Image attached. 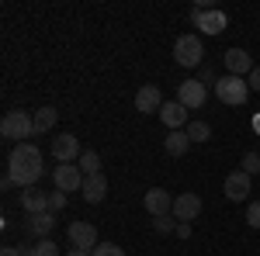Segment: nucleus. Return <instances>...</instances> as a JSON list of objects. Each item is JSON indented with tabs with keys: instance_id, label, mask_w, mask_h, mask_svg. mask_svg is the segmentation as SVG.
Segmentation results:
<instances>
[{
	"instance_id": "dca6fc26",
	"label": "nucleus",
	"mask_w": 260,
	"mask_h": 256,
	"mask_svg": "<svg viewBox=\"0 0 260 256\" xmlns=\"http://www.w3.org/2000/svg\"><path fill=\"white\" fill-rule=\"evenodd\" d=\"M246 194H250V173H243V170L229 173L225 177V197L229 201H243Z\"/></svg>"
},
{
	"instance_id": "cd10ccee",
	"label": "nucleus",
	"mask_w": 260,
	"mask_h": 256,
	"mask_svg": "<svg viewBox=\"0 0 260 256\" xmlns=\"http://www.w3.org/2000/svg\"><path fill=\"white\" fill-rule=\"evenodd\" d=\"M62 208H66V194H62V191H52V194H49V211L56 215Z\"/></svg>"
},
{
	"instance_id": "39448f33",
	"label": "nucleus",
	"mask_w": 260,
	"mask_h": 256,
	"mask_svg": "<svg viewBox=\"0 0 260 256\" xmlns=\"http://www.w3.org/2000/svg\"><path fill=\"white\" fill-rule=\"evenodd\" d=\"M201 56H205V45H201L198 35H180L174 42V59L187 69H201Z\"/></svg>"
},
{
	"instance_id": "72a5a7b5",
	"label": "nucleus",
	"mask_w": 260,
	"mask_h": 256,
	"mask_svg": "<svg viewBox=\"0 0 260 256\" xmlns=\"http://www.w3.org/2000/svg\"><path fill=\"white\" fill-rule=\"evenodd\" d=\"M253 132H260V115H257V118H253Z\"/></svg>"
},
{
	"instance_id": "6ab92c4d",
	"label": "nucleus",
	"mask_w": 260,
	"mask_h": 256,
	"mask_svg": "<svg viewBox=\"0 0 260 256\" xmlns=\"http://www.w3.org/2000/svg\"><path fill=\"white\" fill-rule=\"evenodd\" d=\"M187 145H191L187 132H170V135L163 138V149H167V156H184V153H187Z\"/></svg>"
},
{
	"instance_id": "bb28decb",
	"label": "nucleus",
	"mask_w": 260,
	"mask_h": 256,
	"mask_svg": "<svg viewBox=\"0 0 260 256\" xmlns=\"http://www.w3.org/2000/svg\"><path fill=\"white\" fill-rule=\"evenodd\" d=\"M246 225H250V229H260V201H250V208H246Z\"/></svg>"
},
{
	"instance_id": "5701e85b",
	"label": "nucleus",
	"mask_w": 260,
	"mask_h": 256,
	"mask_svg": "<svg viewBox=\"0 0 260 256\" xmlns=\"http://www.w3.org/2000/svg\"><path fill=\"white\" fill-rule=\"evenodd\" d=\"M187 138H191V142H208V138H212L208 121H191V125H187Z\"/></svg>"
},
{
	"instance_id": "aec40b11",
	"label": "nucleus",
	"mask_w": 260,
	"mask_h": 256,
	"mask_svg": "<svg viewBox=\"0 0 260 256\" xmlns=\"http://www.w3.org/2000/svg\"><path fill=\"white\" fill-rule=\"evenodd\" d=\"M31 118H35V135H45V132L59 121V111H56V107H39Z\"/></svg>"
},
{
	"instance_id": "423d86ee",
	"label": "nucleus",
	"mask_w": 260,
	"mask_h": 256,
	"mask_svg": "<svg viewBox=\"0 0 260 256\" xmlns=\"http://www.w3.org/2000/svg\"><path fill=\"white\" fill-rule=\"evenodd\" d=\"M83 170L77 163H59L56 170H52V184H56V191L62 194H73V191H83Z\"/></svg>"
},
{
	"instance_id": "b1692460",
	"label": "nucleus",
	"mask_w": 260,
	"mask_h": 256,
	"mask_svg": "<svg viewBox=\"0 0 260 256\" xmlns=\"http://www.w3.org/2000/svg\"><path fill=\"white\" fill-rule=\"evenodd\" d=\"M153 229H156V232H160V236H170V232H177V218H174V215L153 218Z\"/></svg>"
},
{
	"instance_id": "c85d7f7f",
	"label": "nucleus",
	"mask_w": 260,
	"mask_h": 256,
	"mask_svg": "<svg viewBox=\"0 0 260 256\" xmlns=\"http://www.w3.org/2000/svg\"><path fill=\"white\" fill-rule=\"evenodd\" d=\"M246 83H250V90H257V94H260V66L250 73V77H246Z\"/></svg>"
},
{
	"instance_id": "2eb2a0df",
	"label": "nucleus",
	"mask_w": 260,
	"mask_h": 256,
	"mask_svg": "<svg viewBox=\"0 0 260 256\" xmlns=\"http://www.w3.org/2000/svg\"><path fill=\"white\" fill-rule=\"evenodd\" d=\"M21 208H24V215L49 211V194L39 191V187H24V191H21Z\"/></svg>"
},
{
	"instance_id": "473e14b6",
	"label": "nucleus",
	"mask_w": 260,
	"mask_h": 256,
	"mask_svg": "<svg viewBox=\"0 0 260 256\" xmlns=\"http://www.w3.org/2000/svg\"><path fill=\"white\" fill-rule=\"evenodd\" d=\"M66 256H90V253H87V249H70Z\"/></svg>"
},
{
	"instance_id": "ddd939ff",
	"label": "nucleus",
	"mask_w": 260,
	"mask_h": 256,
	"mask_svg": "<svg viewBox=\"0 0 260 256\" xmlns=\"http://www.w3.org/2000/svg\"><path fill=\"white\" fill-rule=\"evenodd\" d=\"M160 121L170 128V132H180L184 125H187V107L180 104V100H167L160 107Z\"/></svg>"
},
{
	"instance_id": "1a4fd4ad",
	"label": "nucleus",
	"mask_w": 260,
	"mask_h": 256,
	"mask_svg": "<svg viewBox=\"0 0 260 256\" xmlns=\"http://www.w3.org/2000/svg\"><path fill=\"white\" fill-rule=\"evenodd\" d=\"M142 204H146V211H149L153 218L174 215V194H170V191H163V187H153V191H146Z\"/></svg>"
},
{
	"instance_id": "0eeeda50",
	"label": "nucleus",
	"mask_w": 260,
	"mask_h": 256,
	"mask_svg": "<svg viewBox=\"0 0 260 256\" xmlns=\"http://www.w3.org/2000/svg\"><path fill=\"white\" fill-rule=\"evenodd\" d=\"M66 236H70V242H73V249H87V253H94V246L101 242L94 222H70Z\"/></svg>"
},
{
	"instance_id": "f03ea898",
	"label": "nucleus",
	"mask_w": 260,
	"mask_h": 256,
	"mask_svg": "<svg viewBox=\"0 0 260 256\" xmlns=\"http://www.w3.org/2000/svg\"><path fill=\"white\" fill-rule=\"evenodd\" d=\"M250 83H246V77H225L215 80V97L222 100V104H233V107H240V104H246L250 100Z\"/></svg>"
},
{
	"instance_id": "6e6552de",
	"label": "nucleus",
	"mask_w": 260,
	"mask_h": 256,
	"mask_svg": "<svg viewBox=\"0 0 260 256\" xmlns=\"http://www.w3.org/2000/svg\"><path fill=\"white\" fill-rule=\"evenodd\" d=\"M177 100L187 111H198V107H205V100H208V87L201 80H184L177 87Z\"/></svg>"
},
{
	"instance_id": "20e7f679",
	"label": "nucleus",
	"mask_w": 260,
	"mask_h": 256,
	"mask_svg": "<svg viewBox=\"0 0 260 256\" xmlns=\"http://www.w3.org/2000/svg\"><path fill=\"white\" fill-rule=\"evenodd\" d=\"M0 135L4 138H14L21 145V138H31L35 135V118L28 111H7L4 121H0Z\"/></svg>"
},
{
	"instance_id": "f257e3e1",
	"label": "nucleus",
	"mask_w": 260,
	"mask_h": 256,
	"mask_svg": "<svg viewBox=\"0 0 260 256\" xmlns=\"http://www.w3.org/2000/svg\"><path fill=\"white\" fill-rule=\"evenodd\" d=\"M7 173H11V180L18 184L21 191L24 187H35L42 180V153L31 145V142H21V145H14L11 149V156H7Z\"/></svg>"
},
{
	"instance_id": "393cba45",
	"label": "nucleus",
	"mask_w": 260,
	"mask_h": 256,
	"mask_svg": "<svg viewBox=\"0 0 260 256\" xmlns=\"http://www.w3.org/2000/svg\"><path fill=\"white\" fill-rule=\"evenodd\" d=\"M90 256H125V249H121L118 242H98Z\"/></svg>"
},
{
	"instance_id": "9d476101",
	"label": "nucleus",
	"mask_w": 260,
	"mask_h": 256,
	"mask_svg": "<svg viewBox=\"0 0 260 256\" xmlns=\"http://www.w3.org/2000/svg\"><path fill=\"white\" fill-rule=\"evenodd\" d=\"M52 156H56V163H77V159L83 156V149H80V138L77 135H56L52 138Z\"/></svg>"
},
{
	"instance_id": "9b49d317",
	"label": "nucleus",
	"mask_w": 260,
	"mask_h": 256,
	"mask_svg": "<svg viewBox=\"0 0 260 256\" xmlns=\"http://www.w3.org/2000/svg\"><path fill=\"white\" fill-rule=\"evenodd\" d=\"M225 69H229V77H250L257 66H253V56L246 49H229L225 52Z\"/></svg>"
},
{
	"instance_id": "412c9836",
	"label": "nucleus",
	"mask_w": 260,
	"mask_h": 256,
	"mask_svg": "<svg viewBox=\"0 0 260 256\" xmlns=\"http://www.w3.org/2000/svg\"><path fill=\"white\" fill-rule=\"evenodd\" d=\"M77 166L83 170V177H94V173H101V156L94 149H83V156L77 159Z\"/></svg>"
},
{
	"instance_id": "f8f14e48",
	"label": "nucleus",
	"mask_w": 260,
	"mask_h": 256,
	"mask_svg": "<svg viewBox=\"0 0 260 256\" xmlns=\"http://www.w3.org/2000/svg\"><path fill=\"white\" fill-rule=\"evenodd\" d=\"M201 215V197L198 194H177L174 197V218L177 222H194V218Z\"/></svg>"
},
{
	"instance_id": "7ed1b4c3",
	"label": "nucleus",
	"mask_w": 260,
	"mask_h": 256,
	"mask_svg": "<svg viewBox=\"0 0 260 256\" xmlns=\"http://www.w3.org/2000/svg\"><path fill=\"white\" fill-rule=\"evenodd\" d=\"M191 24H194V28H201L205 35H222L229 21H225V14H222L219 7H208V4L201 0V4H194V7H191Z\"/></svg>"
},
{
	"instance_id": "f3484780",
	"label": "nucleus",
	"mask_w": 260,
	"mask_h": 256,
	"mask_svg": "<svg viewBox=\"0 0 260 256\" xmlns=\"http://www.w3.org/2000/svg\"><path fill=\"white\" fill-rule=\"evenodd\" d=\"M83 201H90V204H101L104 201V194H108V180H104V173H94V177L83 180Z\"/></svg>"
},
{
	"instance_id": "4be33fe9",
	"label": "nucleus",
	"mask_w": 260,
	"mask_h": 256,
	"mask_svg": "<svg viewBox=\"0 0 260 256\" xmlns=\"http://www.w3.org/2000/svg\"><path fill=\"white\" fill-rule=\"evenodd\" d=\"M24 256H59V246L52 239H42L35 246H24Z\"/></svg>"
},
{
	"instance_id": "2f4dec72",
	"label": "nucleus",
	"mask_w": 260,
	"mask_h": 256,
	"mask_svg": "<svg viewBox=\"0 0 260 256\" xmlns=\"http://www.w3.org/2000/svg\"><path fill=\"white\" fill-rule=\"evenodd\" d=\"M212 80H215V73H212L208 66H201V83H212Z\"/></svg>"
},
{
	"instance_id": "7c9ffc66",
	"label": "nucleus",
	"mask_w": 260,
	"mask_h": 256,
	"mask_svg": "<svg viewBox=\"0 0 260 256\" xmlns=\"http://www.w3.org/2000/svg\"><path fill=\"white\" fill-rule=\"evenodd\" d=\"M0 256H24V246H4Z\"/></svg>"
},
{
	"instance_id": "a211bd4d",
	"label": "nucleus",
	"mask_w": 260,
	"mask_h": 256,
	"mask_svg": "<svg viewBox=\"0 0 260 256\" xmlns=\"http://www.w3.org/2000/svg\"><path fill=\"white\" fill-rule=\"evenodd\" d=\"M24 225H28V232L49 239V236H52V225H56V215H52V211H39V215H28Z\"/></svg>"
},
{
	"instance_id": "c756f323",
	"label": "nucleus",
	"mask_w": 260,
	"mask_h": 256,
	"mask_svg": "<svg viewBox=\"0 0 260 256\" xmlns=\"http://www.w3.org/2000/svg\"><path fill=\"white\" fill-rule=\"evenodd\" d=\"M174 236H180V239H191V222H177V232Z\"/></svg>"
},
{
	"instance_id": "a878e982",
	"label": "nucleus",
	"mask_w": 260,
	"mask_h": 256,
	"mask_svg": "<svg viewBox=\"0 0 260 256\" xmlns=\"http://www.w3.org/2000/svg\"><path fill=\"white\" fill-rule=\"evenodd\" d=\"M243 173H250V177L260 173V153H246L243 156Z\"/></svg>"
},
{
	"instance_id": "4468645a",
	"label": "nucleus",
	"mask_w": 260,
	"mask_h": 256,
	"mask_svg": "<svg viewBox=\"0 0 260 256\" xmlns=\"http://www.w3.org/2000/svg\"><path fill=\"white\" fill-rule=\"evenodd\" d=\"M163 104V94H160V87H153V83H146L139 94H136V111H142V115H153V111H160Z\"/></svg>"
}]
</instances>
